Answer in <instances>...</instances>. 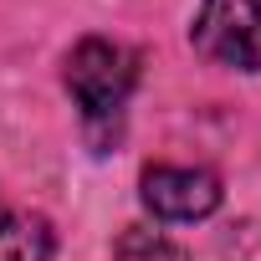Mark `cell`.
I'll list each match as a JSON object with an SVG mask.
<instances>
[{"label":"cell","mask_w":261,"mask_h":261,"mask_svg":"<svg viewBox=\"0 0 261 261\" xmlns=\"http://www.w3.org/2000/svg\"><path fill=\"white\" fill-rule=\"evenodd\" d=\"M190 41L220 67L261 72V0H205L190 26Z\"/></svg>","instance_id":"cell-2"},{"label":"cell","mask_w":261,"mask_h":261,"mask_svg":"<svg viewBox=\"0 0 261 261\" xmlns=\"http://www.w3.org/2000/svg\"><path fill=\"white\" fill-rule=\"evenodd\" d=\"M0 261H51V225L41 215L0 210Z\"/></svg>","instance_id":"cell-4"},{"label":"cell","mask_w":261,"mask_h":261,"mask_svg":"<svg viewBox=\"0 0 261 261\" xmlns=\"http://www.w3.org/2000/svg\"><path fill=\"white\" fill-rule=\"evenodd\" d=\"M144 205L159 220H205L220 205V179L210 169H144Z\"/></svg>","instance_id":"cell-3"},{"label":"cell","mask_w":261,"mask_h":261,"mask_svg":"<svg viewBox=\"0 0 261 261\" xmlns=\"http://www.w3.org/2000/svg\"><path fill=\"white\" fill-rule=\"evenodd\" d=\"M134 77H139L134 51L108 41V36H87L67 57V87H72V97H77V108H82L87 123L118 118L123 102H128V92H134Z\"/></svg>","instance_id":"cell-1"},{"label":"cell","mask_w":261,"mask_h":261,"mask_svg":"<svg viewBox=\"0 0 261 261\" xmlns=\"http://www.w3.org/2000/svg\"><path fill=\"white\" fill-rule=\"evenodd\" d=\"M118 261H190L174 241H164L159 230H128L118 241Z\"/></svg>","instance_id":"cell-5"}]
</instances>
